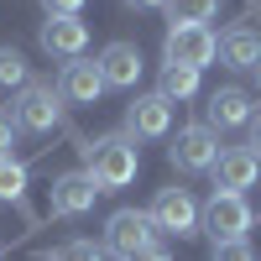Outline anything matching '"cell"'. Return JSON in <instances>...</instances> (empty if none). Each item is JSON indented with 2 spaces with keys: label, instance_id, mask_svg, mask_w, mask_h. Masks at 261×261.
<instances>
[{
  "label": "cell",
  "instance_id": "30bf717a",
  "mask_svg": "<svg viewBox=\"0 0 261 261\" xmlns=\"http://www.w3.org/2000/svg\"><path fill=\"white\" fill-rule=\"evenodd\" d=\"M37 42H42V53L73 63V58H84V47H89V27H84L79 16H47L42 32H37Z\"/></svg>",
  "mask_w": 261,
  "mask_h": 261
},
{
  "label": "cell",
  "instance_id": "ba28073f",
  "mask_svg": "<svg viewBox=\"0 0 261 261\" xmlns=\"http://www.w3.org/2000/svg\"><path fill=\"white\" fill-rule=\"evenodd\" d=\"M172 130V99L157 89V94H136L125 105V136L130 141H157Z\"/></svg>",
  "mask_w": 261,
  "mask_h": 261
},
{
  "label": "cell",
  "instance_id": "5bb4252c",
  "mask_svg": "<svg viewBox=\"0 0 261 261\" xmlns=\"http://www.w3.org/2000/svg\"><path fill=\"white\" fill-rule=\"evenodd\" d=\"M204 110H209V120H204L209 130H235V125L256 120V105H251V94H246V89H235V84H230V89H214Z\"/></svg>",
  "mask_w": 261,
  "mask_h": 261
},
{
  "label": "cell",
  "instance_id": "ffe728a7",
  "mask_svg": "<svg viewBox=\"0 0 261 261\" xmlns=\"http://www.w3.org/2000/svg\"><path fill=\"white\" fill-rule=\"evenodd\" d=\"M53 261H105V251H99L94 241H63V246L53 251Z\"/></svg>",
  "mask_w": 261,
  "mask_h": 261
},
{
  "label": "cell",
  "instance_id": "6da1fadb",
  "mask_svg": "<svg viewBox=\"0 0 261 261\" xmlns=\"http://www.w3.org/2000/svg\"><path fill=\"white\" fill-rule=\"evenodd\" d=\"M136 167H141V151H136V141H130L125 130L99 136V141H84V172L99 183V193L136 183Z\"/></svg>",
  "mask_w": 261,
  "mask_h": 261
},
{
  "label": "cell",
  "instance_id": "4316f807",
  "mask_svg": "<svg viewBox=\"0 0 261 261\" xmlns=\"http://www.w3.org/2000/svg\"><path fill=\"white\" fill-rule=\"evenodd\" d=\"M256 84H261V68H256Z\"/></svg>",
  "mask_w": 261,
  "mask_h": 261
},
{
  "label": "cell",
  "instance_id": "52a82bcc",
  "mask_svg": "<svg viewBox=\"0 0 261 261\" xmlns=\"http://www.w3.org/2000/svg\"><path fill=\"white\" fill-rule=\"evenodd\" d=\"M151 225L167 230V235H199V204H193L188 188H157V199H151Z\"/></svg>",
  "mask_w": 261,
  "mask_h": 261
},
{
  "label": "cell",
  "instance_id": "277c9868",
  "mask_svg": "<svg viewBox=\"0 0 261 261\" xmlns=\"http://www.w3.org/2000/svg\"><path fill=\"white\" fill-rule=\"evenodd\" d=\"M11 120H16V130H37L42 136V130H53L63 120V94L53 84H27L11 105Z\"/></svg>",
  "mask_w": 261,
  "mask_h": 261
},
{
  "label": "cell",
  "instance_id": "7402d4cb",
  "mask_svg": "<svg viewBox=\"0 0 261 261\" xmlns=\"http://www.w3.org/2000/svg\"><path fill=\"white\" fill-rule=\"evenodd\" d=\"M11 141H16V120H11L6 110H0V162L11 157Z\"/></svg>",
  "mask_w": 261,
  "mask_h": 261
},
{
  "label": "cell",
  "instance_id": "d4e9b609",
  "mask_svg": "<svg viewBox=\"0 0 261 261\" xmlns=\"http://www.w3.org/2000/svg\"><path fill=\"white\" fill-rule=\"evenodd\" d=\"M125 6H130V11H157V6L167 11V0H125Z\"/></svg>",
  "mask_w": 261,
  "mask_h": 261
},
{
  "label": "cell",
  "instance_id": "2e32d148",
  "mask_svg": "<svg viewBox=\"0 0 261 261\" xmlns=\"http://www.w3.org/2000/svg\"><path fill=\"white\" fill-rule=\"evenodd\" d=\"M214 11H220V0H167L172 27H204V21H214Z\"/></svg>",
  "mask_w": 261,
  "mask_h": 261
},
{
  "label": "cell",
  "instance_id": "484cf974",
  "mask_svg": "<svg viewBox=\"0 0 261 261\" xmlns=\"http://www.w3.org/2000/svg\"><path fill=\"white\" fill-rule=\"evenodd\" d=\"M251 146H256V157H261V115L251 120Z\"/></svg>",
  "mask_w": 261,
  "mask_h": 261
},
{
  "label": "cell",
  "instance_id": "8992f818",
  "mask_svg": "<svg viewBox=\"0 0 261 261\" xmlns=\"http://www.w3.org/2000/svg\"><path fill=\"white\" fill-rule=\"evenodd\" d=\"M220 58V37L209 27H167L162 42V63H178V68H204V63Z\"/></svg>",
  "mask_w": 261,
  "mask_h": 261
},
{
  "label": "cell",
  "instance_id": "44dd1931",
  "mask_svg": "<svg viewBox=\"0 0 261 261\" xmlns=\"http://www.w3.org/2000/svg\"><path fill=\"white\" fill-rule=\"evenodd\" d=\"M214 261H256V251L246 241H225V246H214Z\"/></svg>",
  "mask_w": 261,
  "mask_h": 261
},
{
  "label": "cell",
  "instance_id": "e0dca14e",
  "mask_svg": "<svg viewBox=\"0 0 261 261\" xmlns=\"http://www.w3.org/2000/svg\"><path fill=\"white\" fill-rule=\"evenodd\" d=\"M162 94L172 105L193 99V94H199V68H178V63H167V68H162Z\"/></svg>",
  "mask_w": 261,
  "mask_h": 261
},
{
  "label": "cell",
  "instance_id": "603a6c76",
  "mask_svg": "<svg viewBox=\"0 0 261 261\" xmlns=\"http://www.w3.org/2000/svg\"><path fill=\"white\" fill-rule=\"evenodd\" d=\"M42 6H47V16H79L84 0H42Z\"/></svg>",
  "mask_w": 261,
  "mask_h": 261
},
{
  "label": "cell",
  "instance_id": "9a60e30c",
  "mask_svg": "<svg viewBox=\"0 0 261 261\" xmlns=\"http://www.w3.org/2000/svg\"><path fill=\"white\" fill-rule=\"evenodd\" d=\"M220 63L225 68H261V32H251V27H230L225 37H220Z\"/></svg>",
  "mask_w": 261,
  "mask_h": 261
},
{
  "label": "cell",
  "instance_id": "cb8c5ba5",
  "mask_svg": "<svg viewBox=\"0 0 261 261\" xmlns=\"http://www.w3.org/2000/svg\"><path fill=\"white\" fill-rule=\"evenodd\" d=\"M125 261H172L162 246H146V251H136V256H125Z\"/></svg>",
  "mask_w": 261,
  "mask_h": 261
},
{
  "label": "cell",
  "instance_id": "7a4b0ae2",
  "mask_svg": "<svg viewBox=\"0 0 261 261\" xmlns=\"http://www.w3.org/2000/svg\"><path fill=\"white\" fill-rule=\"evenodd\" d=\"M199 230L214 235V246H225V241H246V230H251V204H246V193H225V188H214L209 204H204V214H199Z\"/></svg>",
  "mask_w": 261,
  "mask_h": 261
},
{
  "label": "cell",
  "instance_id": "7c38bea8",
  "mask_svg": "<svg viewBox=\"0 0 261 261\" xmlns=\"http://www.w3.org/2000/svg\"><path fill=\"white\" fill-rule=\"evenodd\" d=\"M94 199H99V183L89 178V172H63V178L53 183V214H63V220L89 214Z\"/></svg>",
  "mask_w": 261,
  "mask_h": 261
},
{
  "label": "cell",
  "instance_id": "d6986e66",
  "mask_svg": "<svg viewBox=\"0 0 261 261\" xmlns=\"http://www.w3.org/2000/svg\"><path fill=\"white\" fill-rule=\"evenodd\" d=\"M27 199V167L21 162H0V204H21Z\"/></svg>",
  "mask_w": 261,
  "mask_h": 261
},
{
  "label": "cell",
  "instance_id": "8fae6325",
  "mask_svg": "<svg viewBox=\"0 0 261 261\" xmlns=\"http://www.w3.org/2000/svg\"><path fill=\"white\" fill-rule=\"evenodd\" d=\"M94 63L105 73V89H136V79H141V47L136 42H110Z\"/></svg>",
  "mask_w": 261,
  "mask_h": 261
},
{
  "label": "cell",
  "instance_id": "3957f363",
  "mask_svg": "<svg viewBox=\"0 0 261 261\" xmlns=\"http://www.w3.org/2000/svg\"><path fill=\"white\" fill-rule=\"evenodd\" d=\"M146 246H157V225H151L146 209H115L105 220V251H115L120 261L146 251Z\"/></svg>",
  "mask_w": 261,
  "mask_h": 261
},
{
  "label": "cell",
  "instance_id": "9c48e42d",
  "mask_svg": "<svg viewBox=\"0 0 261 261\" xmlns=\"http://www.w3.org/2000/svg\"><path fill=\"white\" fill-rule=\"evenodd\" d=\"M209 172H214V188H225V193H246V188L261 178V157H256V146H225L220 162H214Z\"/></svg>",
  "mask_w": 261,
  "mask_h": 261
},
{
  "label": "cell",
  "instance_id": "4fadbf2b",
  "mask_svg": "<svg viewBox=\"0 0 261 261\" xmlns=\"http://www.w3.org/2000/svg\"><path fill=\"white\" fill-rule=\"evenodd\" d=\"M58 94L68 99V105H94V99L105 94V73H99V63H84V58L63 63V73H58Z\"/></svg>",
  "mask_w": 261,
  "mask_h": 261
},
{
  "label": "cell",
  "instance_id": "ac0fdd59",
  "mask_svg": "<svg viewBox=\"0 0 261 261\" xmlns=\"http://www.w3.org/2000/svg\"><path fill=\"white\" fill-rule=\"evenodd\" d=\"M32 68H27V58H21L16 47H0V89H27V79Z\"/></svg>",
  "mask_w": 261,
  "mask_h": 261
},
{
  "label": "cell",
  "instance_id": "5b68a950",
  "mask_svg": "<svg viewBox=\"0 0 261 261\" xmlns=\"http://www.w3.org/2000/svg\"><path fill=\"white\" fill-rule=\"evenodd\" d=\"M167 157H172L178 172H209L214 162H220V130H209L204 120L199 125H183L178 136H172Z\"/></svg>",
  "mask_w": 261,
  "mask_h": 261
}]
</instances>
